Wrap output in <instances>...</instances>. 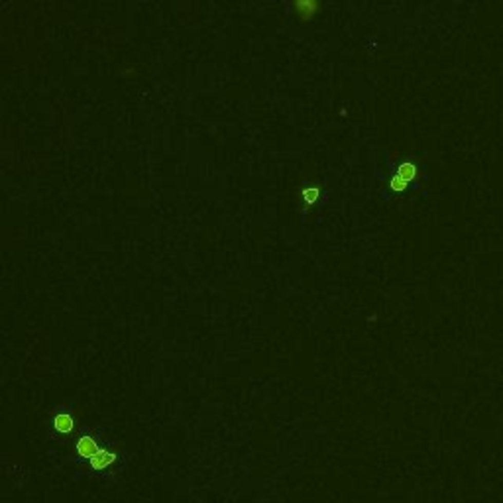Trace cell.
Returning <instances> with one entry per match:
<instances>
[{"label": "cell", "mask_w": 503, "mask_h": 503, "mask_svg": "<svg viewBox=\"0 0 503 503\" xmlns=\"http://www.w3.org/2000/svg\"><path fill=\"white\" fill-rule=\"evenodd\" d=\"M75 448H77L79 456H83V458H87V460L95 458V456L101 452V446H99L97 440L90 438V436H83V438L77 442V446Z\"/></svg>", "instance_id": "obj_1"}, {"label": "cell", "mask_w": 503, "mask_h": 503, "mask_svg": "<svg viewBox=\"0 0 503 503\" xmlns=\"http://www.w3.org/2000/svg\"><path fill=\"white\" fill-rule=\"evenodd\" d=\"M413 177H415V165H411V163H403L401 167H399V171H397V175L393 177L392 187L397 191H401L409 181L413 179Z\"/></svg>", "instance_id": "obj_2"}, {"label": "cell", "mask_w": 503, "mask_h": 503, "mask_svg": "<svg viewBox=\"0 0 503 503\" xmlns=\"http://www.w3.org/2000/svg\"><path fill=\"white\" fill-rule=\"evenodd\" d=\"M116 462V454L114 452H108V450H104V448H101V452L95 456V458H90L89 460V464H90V468L92 470H106L108 466H112Z\"/></svg>", "instance_id": "obj_3"}, {"label": "cell", "mask_w": 503, "mask_h": 503, "mask_svg": "<svg viewBox=\"0 0 503 503\" xmlns=\"http://www.w3.org/2000/svg\"><path fill=\"white\" fill-rule=\"evenodd\" d=\"M53 426H55V431H59V433H69V431L73 429V417H71V415H65V413L55 415Z\"/></svg>", "instance_id": "obj_4"}, {"label": "cell", "mask_w": 503, "mask_h": 503, "mask_svg": "<svg viewBox=\"0 0 503 503\" xmlns=\"http://www.w3.org/2000/svg\"><path fill=\"white\" fill-rule=\"evenodd\" d=\"M305 199L309 202H313L316 199V189H305Z\"/></svg>", "instance_id": "obj_5"}]
</instances>
